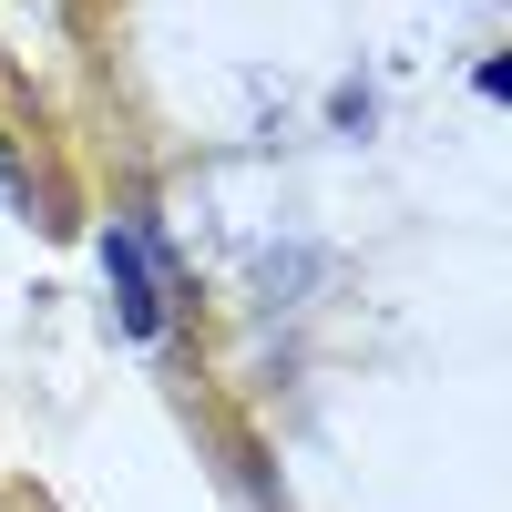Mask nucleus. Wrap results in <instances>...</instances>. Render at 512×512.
Listing matches in <instances>:
<instances>
[{"label": "nucleus", "mask_w": 512, "mask_h": 512, "mask_svg": "<svg viewBox=\"0 0 512 512\" xmlns=\"http://www.w3.org/2000/svg\"><path fill=\"white\" fill-rule=\"evenodd\" d=\"M103 277H113L123 338H164V318H175V267H164L154 226H103Z\"/></svg>", "instance_id": "1"}, {"label": "nucleus", "mask_w": 512, "mask_h": 512, "mask_svg": "<svg viewBox=\"0 0 512 512\" xmlns=\"http://www.w3.org/2000/svg\"><path fill=\"white\" fill-rule=\"evenodd\" d=\"M31 185H21V164H11V144H0V205H21Z\"/></svg>", "instance_id": "2"}]
</instances>
